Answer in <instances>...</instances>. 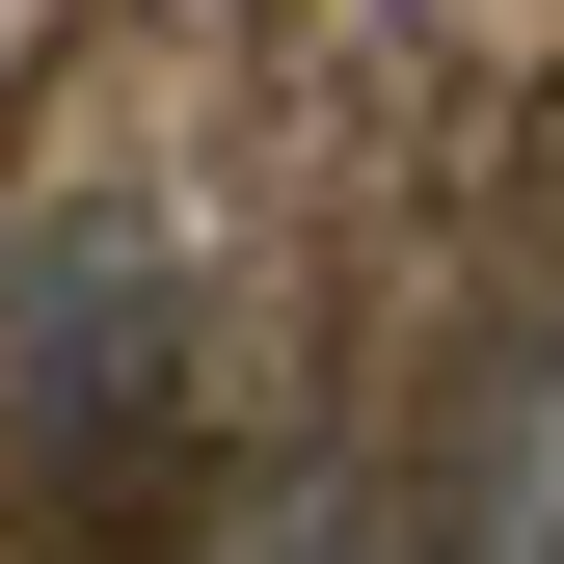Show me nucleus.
Segmentation results:
<instances>
[{
  "instance_id": "obj_1",
  "label": "nucleus",
  "mask_w": 564,
  "mask_h": 564,
  "mask_svg": "<svg viewBox=\"0 0 564 564\" xmlns=\"http://www.w3.org/2000/svg\"><path fill=\"white\" fill-rule=\"evenodd\" d=\"M188 403V269L108 216H28V269H0V431H28V484H134V431Z\"/></svg>"
},
{
  "instance_id": "obj_2",
  "label": "nucleus",
  "mask_w": 564,
  "mask_h": 564,
  "mask_svg": "<svg viewBox=\"0 0 564 564\" xmlns=\"http://www.w3.org/2000/svg\"><path fill=\"white\" fill-rule=\"evenodd\" d=\"M431 564H564V296L511 323V377L457 403V484H431Z\"/></svg>"
},
{
  "instance_id": "obj_3",
  "label": "nucleus",
  "mask_w": 564,
  "mask_h": 564,
  "mask_svg": "<svg viewBox=\"0 0 564 564\" xmlns=\"http://www.w3.org/2000/svg\"><path fill=\"white\" fill-rule=\"evenodd\" d=\"M216 564H403V538H377V484H349V457H269L242 511H216Z\"/></svg>"
}]
</instances>
